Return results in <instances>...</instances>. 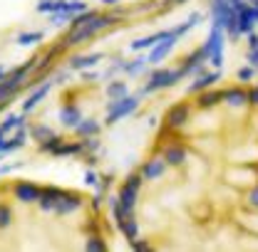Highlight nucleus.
<instances>
[{
	"label": "nucleus",
	"mask_w": 258,
	"mask_h": 252,
	"mask_svg": "<svg viewBox=\"0 0 258 252\" xmlns=\"http://www.w3.org/2000/svg\"><path fill=\"white\" fill-rule=\"evenodd\" d=\"M127 18V13L124 10H119V8H114V10H99L92 20H87V23H82L80 28H75V30H67L60 37V45L64 47V52L67 50H72V47H80V45H85V42H90V40H95L99 32L109 30V28H114L117 23H122Z\"/></svg>",
	"instance_id": "nucleus-1"
},
{
	"label": "nucleus",
	"mask_w": 258,
	"mask_h": 252,
	"mask_svg": "<svg viewBox=\"0 0 258 252\" xmlns=\"http://www.w3.org/2000/svg\"><path fill=\"white\" fill-rule=\"evenodd\" d=\"M181 79H184V74L179 72V67L154 64V69L147 72V82L139 89V96H149V94H157V92H164V89H174Z\"/></svg>",
	"instance_id": "nucleus-2"
},
{
	"label": "nucleus",
	"mask_w": 258,
	"mask_h": 252,
	"mask_svg": "<svg viewBox=\"0 0 258 252\" xmlns=\"http://www.w3.org/2000/svg\"><path fill=\"white\" fill-rule=\"evenodd\" d=\"M209 15H211V25L221 28L224 35L231 42H238L243 35L238 32V23H236V10L228 0H211L209 3Z\"/></svg>",
	"instance_id": "nucleus-3"
},
{
	"label": "nucleus",
	"mask_w": 258,
	"mask_h": 252,
	"mask_svg": "<svg viewBox=\"0 0 258 252\" xmlns=\"http://www.w3.org/2000/svg\"><path fill=\"white\" fill-rule=\"evenodd\" d=\"M139 106H142V96L132 94V92H129L127 96H119V99H109L107 106H104V121H102V124L104 126L119 124L122 119L134 116V114L139 111Z\"/></svg>",
	"instance_id": "nucleus-4"
},
{
	"label": "nucleus",
	"mask_w": 258,
	"mask_h": 252,
	"mask_svg": "<svg viewBox=\"0 0 258 252\" xmlns=\"http://www.w3.org/2000/svg\"><path fill=\"white\" fill-rule=\"evenodd\" d=\"M142 186H144V178L139 176V171H132V173L124 176L122 186L117 190V203H119L124 215H134L137 213V200H139Z\"/></svg>",
	"instance_id": "nucleus-5"
},
{
	"label": "nucleus",
	"mask_w": 258,
	"mask_h": 252,
	"mask_svg": "<svg viewBox=\"0 0 258 252\" xmlns=\"http://www.w3.org/2000/svg\"><path fill=\"white\" fill-rule=\"evenodd\" d=\"M224 47H226V35L221 28H214L211 25V30L206 35V40L201 42V52H204V57H206V64H211L214 69H221L224 67Z\"/></svg>",
	"instance_id": "nucleus-6"
},
{
	"label": "nucleus",
	"mask_w": 258,
	"mask_h": 252,
	"mask_svg": "<svg viewBox=\"0 0 258 252\" xmlns=\"http://www.w3.org/2000/svg\"><path fill=\"white\" fill-rule=\"evenodd\" d=\"M176 45H179V35L174 32V28H169V30L164 32L159 40L147 50V62L149 64H161L171 52H174Z\"/></svg>",
	"instance_id": "nucleus-7"
},
{
	"label": "nucleus",
	"mask_w": 258,
	"mask_h": 252,
	"mask_svg": "<svg viewBox=\"0 0 258 252\" xmlns=\"http://www.w3.org/2000/svg\"><path fill=\"white\" fill-rule=\"evenodd\" d=\"M191 114H194V104L191 101H174V104L166 109V114H164V124L169 126V129L181 131V129H186V126H189Z\"/></svg>",
	"instance_id": "nucleus-8"
},
{
	"label": "nucleus",
	"mask_w": 258,
	"mask_h": 252,
	"mask_svg": "<svg viewBox=\"0 0 258 252\" xmlns=\"http://www.w3.org/2000/svg\"><path fill=\"white\" fill-rule=\"evenodd\" d=\"M85 195L82 193H77V190H64L62 195L57 198V203H55V208H52V213L57 215V218H64V215H75L77 210H82L85 208Z\"/></svg>",
	"instance_id": "nucleus-9"
},
{
	"label": "nucleus",
	"mask_w": 258,
	"mask_h": 252,
	"mask_svg": "<svg viewBox=\"0 0 258 252\" xmlns=\"http://www.w3.org/2000/svg\"><path fill=\"white\" fill-rule=\"evenodd\" d=\"M159 156L164 158V163H166V166H171V168H181V166L189 161V151H186V146H184V144L171 141V144H161L159 146Z\"/></svg>",
	"instance_id": "nucleus-10"
},
{
	"label": "nucleus",
	"mask_w": 258,
	"mask_h": 252,
	"mask_svg": "<svg viewBox=\"0 0 258 252\" xmlns=\"http://www.w3.org/2000/svg\"><path fill=\"white\" fill-rule=\"evenodd\" d=\"M10 193H13V198H15L18 203H23V205H35L37 198H40V186L32 183V181L20 178V181H15V183L10 186Z\"/></svg>",
	"instance_id": "nucleus-11"
},
{
	"label": "nucleus",
	"mask_w": 258,
	"mask_h": 252,
	"mask_svg": "<svg viewBox=\"0 0 258 252\" xmlns=\"http://www.w3.org/2000/svg\"><path fill=\"white\" fill-rule=\"evenodd\" d=\"M52 84H55L52 79H45V82H40L37 87H32V89H30L28 99L23 101V111H25L28 116H30L32 111H35V109H37V106H40L45 99H47V94L52 92Z\"/></svg>",
	"instance_id": "nucleus-12"
},
{
	"label": "nucleus",
	"mask_w": 258,
	"mask_h": 252,
	"mask_svg": "<svg viewBox=\"0 0 258 252\" xmlns=\"http://www.w3.org/2000/svg\"><path fill=\"white\" fill-rule=\"evenodd\" d=\"M221 101H224V89L209 87V89H204V92L194 94L191 104H194V109H199V111H211V109H216Z\"/></svg>",
	"instance_id": "nucleus-13"
},
{
	"label": "nucleus",
	"mask_w": 258,
	"mask_h": 252,
	"mask_svg": "<svg viewBox=\"0 0 258 252\" xmlns=\"http://www.w3.org/2000/svg\"><path fill=\"white\" fill-rule=\"evenodd\" d=\"M166 163H164V158L159 154H154V156L144 158L142 163H139V176L144 178V181H159L161 176L166 173Z\"/></svg>",
	"instance_id": "nucleus-14"
},
{
	"label": "nucleus",
	"mask_w": 258,
	"mask_h": 252,
	"mask_svg": "<svg viewBox=\"0 0 258 252\" xmlns=\"http://www.w3.org/2000/svg\"><path fill=\"white\" fill-rule=\"evenodd\" d=\"M224 79V74H221V69H211V72H201V74H196L194 77V82L186 87V94L194 96L199 94V92H204V89H209V87H216L219 82Z\"/></svg>",
	"instance_id": "nucleus-15"
},
{
	"label": "nucleus",
	"mask_w": 258,
	"mask_h": 252,
	"mask_svg": "<svg viewBox=\"0 0 258 252\" xmlns=\"http://www.w3.org/2000/svg\"><path fill=\"white\" fill-rule=\"evenodd\" d=\"M179 72L184 74V77H196V74H201V72H206V57H204V52L196 47V50H191L184 60H181V64H179Z\"/></svg>",
	"instance_id": "nucleus-16"
},
{
	"label": "nucleus",
	"mask_w": 258,
	"mask_h": 252,
	"mask_svg": "<svg viewBox=\"0 0 258 252\" xmlns=\"http://www.w3.org/2000/svg\"><path fill=\"white\" fill-rule=\"evenodd\" d=\"M25 144H28V126H18L13 136L5 134V139H3V144H0V154H3V156H10V154L25 149Z\"/></svg>",
	"instance_id": "nucleus-17"
},
{
	"label": "nucleus",
	"mask_w": 258,
	"mask_h": 252,
	"mask_svg": "<svg viewBox=\"0 0 258 252\" xmlns=\"http://www.w3.org/2000/svg\"><path fill=\"white\" fill-rule=\"evenodd\" d=\"M82 116H85V114H82L80 104H75V101H62V106H60V111H57V121H60V126L67 129V131H72L75 126L80 124Z\"/></svg>",
	"instance_id": "nucleus-18"
},
{
	"label": "nucleus",
	"mask_w": 258,
	"mask_h": 252,
	"mask_svg": "<svg viewBox=\"0 0 258 252\" xmlns=\"http://www.w3.org/2000/svg\"><path fill=\"white\" fill-rule=\"evenodd\" d=\"M102 60H104V52H85V55H72V57H67V69H70V72L95 69Z\"/></svg>",
	"instance_id": "nucleus-19"
},
{
	"label": "nucleus",
	"mask_w": 258,
	"mask_h": 252,
	"mask_svg": "<svg viewBox=\"0 0 258 252\" xmlns=\"http://www.w3.org/2000/svg\"><path fill=\"white\" fill-rule=\"evenodd\" d=\"M228 109H246L248 106V89L243 84H233V87H226L224 89V101Z\"/></svg>",
	"instance_id": "nucleus-20"
},
{
	"label": "nucleus",
	"mask_w": 258,
	"mask_h": 252,
	"mask_svg": "<svg viewBox=\"0 0 258 252\" xmlns=\"http://www.w3.org/2000/svg\"><path fill=\"white\" fill-rule=\"evenodd\" d=\"M64 193V188H57V186H40V198H37V208H40V213H52V208H55V203H57V198Z\"/></svg>",
	"instance_id": "nucleus-21"
},
{
	"label": "nucleus",
	"mask_w": 258,
	"mask_h": 252,
	"mask_svg": "<svg viewBox=\"0 0 258 252\" xmlns=\"http://www.w3.org/2000/svg\"><path fill=\"white\" fill-rule=\"evenodd\" d=\"M147 52H137V57H132V60H122L119 64V72L122 74H127V77H139V74H144L147 72Z\"/></svg>",
	"instance_id": "nucleus-22"
},
{
	"label": "nucleus",
	"mask_w": 258,
	"mask_h": 252,
	"mask_svg": "<svg viewBox=\"0 0 258 252\" xmlns=\"http://www.w3.org/2000/svg\"><path fill=\"white\" fill-rule=\"evenodd\" d=\"M75 131V136L77 139H87V136H99L102 134V121H97V119H92V116H82L80 119V124L72 129Z\"/></svg>",
	"instance_id": "nucleus-23"
},
{
	"label": "nucleus",
	"mask_w": 258,
	"mask_h": 252,
	"mask_svg": "<svg viewBox=\"0 0 258 252\" xmlns=\"http://www.w3.org/2000/svg\"><path fill=\"white\" fill-rule=\"evenodd\" d=\"M85 154V149H82V139H75V141H67L62 139L60 141V146L52 151V156L62 158V156H82Z\"/></svg>",
	"instance_id": "nucleus-24"
},
{
	"label": "nucleus",
	"mask_w": 258,
	"mask_h": 252,
	"mask_svg": "<svg viewBox=\"0 0 258 252\" xmlns=\"http://www.w3.org/2000/svg\"><path fill=\"white\" fill-rule=\"evenodd\" d=\"M18 126H28V114L20 111V114H5L3 121H0V131L3 134H13Z\"/></svg>",
	"instance_id": "nucleus-25"
},
{
	"label": "nucleus",
	"mask_w": 258,
	"mask_h": 252,
	"mask_svg": "<svg viewBox=\"0 0 258 252\" xmlns=\"http://www.w3.org/2000/svg\"><path fill=\"white\" fill-rule=\"evenodd\" d=\"M117 230L124 235L127 245L132 240H137V237H139V220H137V215H124V220H122V225H119Z\"/></svg>",
	"instance_id": "nucleus-26"
},
{
	"label": "nucleus",
	"mask_w": 258,
	"mask_h": 252,
	"mask_svg": "<svg viewBox=\"0 0 258 252\" xmlns=\"http://www.w3.org/2000/svg\"><path fill=\"white\" fill-rule=\"evenodd\" d=\"M45 30H25L20 32L18 37H15V45L18 47H32V45H40L42 40H45Z\"/></svg>",
	"instance_id": "nucleus-27"
},
{
	"label": "nucleus",
	"mask_w": 258,
	"mask_h": 252,
	"mask_svg": "<svg viewBox=\"0 0 258 252\" xmlns=\"http://www.w3.org/2000/svg\"><path fill=\"white\" fill-rule=\"evenodd\" d=\"M166 30H157V32H152V35H144V37H139V40H134V42H129V50L132 52H147L157 40H159L161 35H164Z\"/></svg>",
	"instance_id": "nucleus-28"
},
{
	"label": "nucleus",
	"mask_w": 258,
	"mask_h": 252,
	"mask_svg": "<svg viewBox=\"0 0 258 252\" xmlns=\"http://www.w3.org/2000/svg\"><path fill=\"white\" fill-rule=\"evenodd\" d=\"M107 99H119V96L129 94V82L124 79H107V89H104Z\"/></svg>",
	"instance_id": "nucleus-29"
},
{
	"label": "nucleus",
	"mask_w": 258,
	"mask_h": 252,
	"mask_svg": "<svg viewBox=\"0 0 258 252\" xmlns=\"http://www.w3.org/2000/svg\"><path fill=\"white\" fill-rule=\"evenodd\" d=\"M201 20H204V13L194 10V13L189 15V18H186V20H184V23H179V25L174 28V32H176V35H179V40H181V37H184V35H189V32H191L194 28L201 23Z\"/></svg>",
	"instance_id": "nucleus-30"
},
{
	"label": "nucleus",
	"mask_w": 258,
	"mask_h": 252,
	"mask_svg": "<svg viewBox=\"0 0 258 252\" xmlns=\"http://www.w3.org/2000/svg\"><path fill=\"white\" fill-rule=\"evenodd\" d=\"M55 134H57V131L47 124H32L30 129H28V136H30L35 144H40V141H45V139H50V136H55Z\"/></svg>",
	"instance_id": "nucleus-31"
},
{
	"label": "nucleus",
	"mask_w": 258,
	"mask_h": 252,
	"mask_svg": "<svg viewBox=\"0 0 258 252\" xmlns=\"http://www.w3.org/2000/svg\"><path fill=\"white\" fill-rule=\"evenodd\" d=\"M82 250L85 252H107L109 250V245H107V240L102 237V232H97V235H87Z\"/></svg>",
	"instance_id": "nucleus-32"
},
{
	"label": "nucleus",
	"mask_w": 258,
	"mask_h": 252,
	"mask_svg": "<svg viewBox=\"0 0 258 252\" xmlns=\"http://www.w3.org/2000/svg\"><path fill=\"white\" fill-rule=\"evenodd\" d=\"M256 77H258V69L251 67V64H243V67L236 69V82H241V84H251Z\"/></svg>",
	"instance_id": "nucleus-33"
},
{
	"label": "nucleus",
	"mask_w": 258,
	"mask_h": 252,
	"mask_svg": "<svg viewBox=\"0 0 258 252\" xmlns=\"http://www.w3.org/2000/svg\"><path fill=\"white\" fill-rule=\"evenodd\" d=\"M107 205H109V213H112V220H114V227H119L122 220H124V213L117 203V195H107Z\"/></svg>",
	"instance_id": "nucleus-34"
},
{
	"label": "nucleus",
	"mask_w": 258,
	"mask_h": 252,
	"mask_svg": "<svg viewBox=\"0 0 258 252\" xmlns=\"http://www.w3.org/2000/svg\"><path fill=\"white\" fill-rule=\"evenodd\" d=\"M62 139H64V136L55 134V136H50V139L40 141V144H37V151H40V154H50V156H52V151L60 146V141H62Z\"/></svg>",
	"instance_id": "nucleus-35"
},
{
	"label": "nucleus",
	"mask_w": 258,
	"mask_h": 252,
	"mask_svg": "<svg viewBox=\"0 0 258 252\" xmlns=\"http://www.w3.org/2000/svg\"><path fill=\"white\" fill-rule=\"evenodd\" d=\"M13 218H15L13 208L8 203H0V230H8L13 225Z\"/></svg>",
	"instance_id": "nucleus-36"
},
{
	"label": "nucleus",
	"mask_w": 258,
	"mask_h": 252,
	"mask_svg": "<svg viewBox=\"0 0 258 252\" xmlns=\"http://www.w3.org/2000/svg\"><path fill=\"white\" fill-rule=\"evenodd\" d=\"M57 5H60V0H37V3H35V10H37L40 15H50V13L57 10Z\"/></svg>",
	"instance_id": "nucleus-37"
},
{
	"label": "nucleus",
	"mask_w": 258,
	"mask_h": 252,
	"mask_svg": "<svg viewBox=\"0 0 258 252\" xmlns=\"http://www.w3.org/2000/svg\"><path fill=\"white\" fill-rule=\"evenodd\" d=\"M82 183H85L87 188H97V183H99V173H97V168H92V166H87V168H85Z\"/></svg>",
	"instance_id": "nucleus-38"
},
{
	"label": "nucleus",
	"mask_w": 258,
	"mask_h": 252,
	"mask_svg": "<svg viewBox=\"0 0 258 252\" xmlns=\"http://www.w3.org/2000/svg\"><path fill=\"white\" fill-rule=\"evenodd\" d=\"M104 195H107V193L95 190V195H92V198H87V200H90V210H92L95 215H99V210L104 208Z\"/></svg>",
	"instance_id": "nucleus-39"
},
{
	"label": "nucleus",
	"mask_w": 258,
	"mask_h": 252,
	"mask_svg": "<svg viewBox=\"0 0 258 252\" xmlns=\"http://www.w3.org/2000/svg\"><path fill=\"white\" fill-rule=\"evenodd\" d=\"M99 146H102L99 136H87V139H82V149H85V154H97ZM85 154H82V156H85Z\"/></svg>",
	"instance_id": "nucleus-40"
},
{
	"label": "nucleus",
	"mask_w": 258,
	"mask_h": 252,
	"mask_svg": "<svg viewBox=\"0 0 258 252\" xmlns=\"http://www.w3.org/2000/svg\"><path fill=\"white\" fill-rule=\"evenodd\" d=\"M246 208L248 210H258V181L246 193Z\"/></svg>",
	"instance_id": "nucleus-41"
},
{
	"label": "nucleus",
	"mask_w": 258,
	"mask_h": 252,
	"mask_svg": "<svg viewBox=\"0 0 258 252\" xmlns=\"http://www.w3.org/2000/svg\"><path fill=\"white\" fill-rule=\"evenodd\" d=\"M114 186V173H104L99 176V183H97L95 190H102V193H109V188Z\"/></svg>",
	"instance_id": "nucleus-42"
},
{
	"label": "nucleus",
	"mask_w": 258,
	"mask_h": 252,
	"mask_svg": "<svg viewBox=\"0 0 258 252\" xmlns=\"http://www.w3.org/2000/svg\"><path fill=\"white\" fill-rule=\"evenodd\" d=\"M97 232H102V220L97 215H92L90 220L85 222V235H97Z\"/></svg>",
	"instance_id": "nucleus-43"
},
{
	"label": "nucleus",
	"mask_w": 258,
	"mask_h": 252,
	"mask_svg": "<svg viewBox=\"0 0 258 252\" xmlns=\"http://www.w3.org/2000/svg\"><path fill=\"white\" fill-rule=\"evenodd\" d=\"M129 247H132L134 252H149V250H154V247H152V242H149V240H142V237L132 240V242H129Z\"/></svg>",
	"instance_id": "nucleus-44"
},
{
	"label": "nucleus",
	"mask_w": 258,
	"mask_h": 252,
	"mask_svg": "<svg viewBox=\"0 0 258 252\" xmlns=\"http://www.w3.org/2000/svg\"><path fill=\"white\" fill-rule=\"evenodd\" d=\"M243 37H246V47H248V50H258V32L256 30L243 35Z\"/></svg>",
	"instance_id": "nucleus-45"
},
{
	"label": "nucleus",
	"mask_w": 258,
	"mask_h": 252,
	"mask_svg": "<svg viewBox=\"0 0 258 252\" xmlns=\"http://www.w3.org/2000/svg\"><path fill=\"white\" fill-rule=\"evenodd\" d=\"M246 64L258 69V50H246Z\"/></svg>",
	"instance_id": "nucleus-46"
},
{
	"label": "nucleus",
	"mask_w": 258,
	"mask_h": 252,
	"mask_svg": "<svg viewBox=\"0 0 258 252\" xmlns=\"http://www.w3.org/2000/svg\"><path fill=\"white\" fill-rule=\"evenodd\" d=\"M248 106H253V109H258V84H256V87H251V89H248Z\"/></svg>",
	"instance_id": "nucleus-47"
},
{
	"label": "nucleus",
	"mask_w": 258,
	"mask_h": 252,
	"mask_svg": "<svg viewBox=\"0 0 258 252\" xmlns=\"http://www.w3.org/2000/svg\"><path fill=\"white\" fill-rule=\"evenodd\" d=\"M80 74H82V82H95L97 77H99V74H97L95 69H82Z\"/></svg>",
	"instance_id": "nucleus-48"
},
{
	"label": "nucleus",
	"mask_w": 258,
	"mask_h": 252,
	"mask_svg": "<svg viewBox=\"0 0 258 252\" xmlns=\"http://www.w3.org/2000/svg\"><path fill=\"white\" fill-rule=\"evenodd\" d=\"M70 74H72V72H70V69H64V72H57V74H55V79H52V82H55V84H64V82H67V79H70Z\"/></svg>",
	"instance_id": "nucleus-49"
},
{
	"label": "nucleus",
	"mask_w": 258,
	"mask_h": 252,
	"mask_svg": "<svg viewBox=\"0 0 258 252\" xmlns=\"http://www.w3.org/2000/svg\"><path fill=\"white\" fill-rule=\"evenodd\" d=\"M231 5H233V10H238V8H243L246 5V0H228Z\"/></svg>",
	"instance_id": "nucleus-50"
},
{
	"label": "nucleus",
	"mask_w": 258,
	"mask_h": 252,
	"mask_svg": "<svg viewBox=\"0 0 258 252\" xmlns=\"http://www.w3.org/2000/svg\"><path fill=\"white\" fill-rule=\"evenodd\" d=\"M99 3H102V5H104V8H114V5H117V3H119V0H99Z\"/></svg>",
	"instance_id": "nucleus-51"
},
{
	"label": "nucleus",
	"mask_w": 258,
	"mask_h": 252,
	"mask_svg": "<svg viewBox=\"0 0 258 252\" xmlns=\"http://www.w3.org/2000/svg\"><path fill=\"white\" fill-rule=\"evenodd\" d=\"M251 15H253V20H256V25H258V5H253V3H251Z\"/></svg>",
	"instance_id": "nucleus-52"
},
{
	"label": "nucleus",
	"mask_w": 258,
	"mask_h": 252,
	"mask_svg": "<svg viewBox=\"0 0 258 252\" xmlns=\"http://www.w3.org/2000/svg\"><path fill=\"white\" fill-rule=\"evenodd\" d=\"M5 72H8V67H5V64L0 62V79H3V77H5Z\"/></svg>",
	"instance_id": "nucleus-53"
},
{
	"label": "nucleus",
	"mask_w": 258,
	"mask_h": 252,
	"mask_svg": "<svg viewBox=\"0 0 258 252\" xmlns=\"http://www.w3.org/2000/svg\"><path fill=\"white\" fill-rule=\"evenodd\" d=\"M184 3H189V0H171V5H184Z\"/></svg>",
	"instance_id": "nucleus-54"
},
{
	"label": "nucleus",
	"mask_w": 258,
	"mask_h": 252,
	"mask_svg": "<svg viewBox=\"0 0 258 252\" xmlns=\"http://www.w3.org/2000/svg\"><path fill=\"white\" fill-rule=\"evenodd\" d=\"M3 139H5V134H3V131H0V144H3Z\"/></svg>",
	"instance_id": "nucleus-55"
},
{
	"label": "nucleus",
	"mask_w": 258,
	"mask_h": 252,
	"mask_svg": "<svg viewBox=\"0 0 258 252\" xmlns=\"http://www.w3.org/2000/svg\"><path fill=\"white\" fill-rule=\"evenodd\" d=\"M0 161H3V154H0Z\"/></svg>",
	"instance_id": "nucleus-56"
}]
</instances>
